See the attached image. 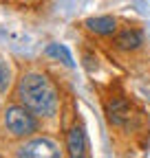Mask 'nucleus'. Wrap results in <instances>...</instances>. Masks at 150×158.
Returning <instances> with one entry per match:
<instances>
[{
	"mask_svg": "<svg viewBox=\"0 0 150 158\" xmlns=\"http://www.w3.org/2000/svg\"><path fill=\"white\" fill-rule=\"evenodd\" d=\"M15 99L35 116H53L60 106L58 90L42 73H24L18 79Z\"/></svg>",
	"mask_w": 150,
	"mask_h": 158,
	"instance_id": "1",
	"label": "nucleus"
},
{
	"mask_svg": "<svg viewBox=\"0 0 150 158\" xmlns=\"http://www.w3.org/2000/svg\"><path fill=\"white\" fill-rule=\"evenodd\" d=\"M2 125L9 132V136H13V138H31L38 132V127H40V125H38L35 114L29 108H24L22 103L20 106L13 103V106L5 108V112H2Z\"/></svg>",
	"mask_w": 150,
	"mask_h": 158,
	"instance_id": "2",
	"label": "nucleus"
},
{
	"mask_svg": "<svg viewBox=\"0 0 150 158\" xmlns=\"http://www.w3.org/2000/svg\"><path fill=\"white\" fill-rule=\"evenodd\" d=\"M106 114H108V121H110V125H115V127H133L135 123H137V118H139V114H137V110L130 106L126 99H121V97H117V99H113V101H108V106H106Z\"/></svg>",
	"mask_w": 150,
	"mask_h": 158,
	"instance_id": "3",
	"label": "nucleus"
},
{
	"mask_svg": "<svg viewBox=\"0 0 150 158\" xmlns=\"http://www.w3.org/2000/svg\"><path fill=\"white\" fill-rule=\"evenodd\" d=\"M115 46L126 51V53H135L143 46V33L137 27H126L121 31H117L115 35Z\"/></svg>",
	"mask_w": 150,
	"mask_h": 158,
	"instance_id": "4",
	"label": "nucleus"
},
{
	"mask_svg": "<svg viewBox=\"0 0 150 158\" xmlns=\"http://www.w3.org/2000/svg\"><path fill=\"white\" fill-rule=\"evenodd\" d=\"M18 156H27V158H38V156H49V158H58L60 156V149L55 143L46 141V138H35V141H29Z\"/></svg>",
	"mask_w": 150,
	"mask_h": 158,
	"instance_id": "5",
	"label": "nucleus"
},
{
	"mask_svg": "<svg viewBox=\"0 0 150 158\" xmlns=\"http://www.w3.org/2000/svg\"><path fill=\"white\" fill-rule=\"evenodd\" d=\"M84 27L95 35H115L117 33V20L113 15H95L84 20Z\"/></svg>",
	"mask_w": 150,
	"mask_h": 158,
	"instance_id": "6",
	"label": "nucleus"
},
{
	"mask_svg": "<svg viewBox=\"0 0 150 158\" xmlns=\"http://www.w3.org/2000/svg\"><path fill=\"white\" fill-rule=\"evenodd\" d=\"M66 149H68V156H77V158H82V156H86L88 152V143H86V132L82 130V125H75L71 132H68V136H66Z\"/></svg>",
	"mask_w": 150,
	"mask_h": 158,
	"instance_id": "7",
	"label": "nucleus"
},
{
	"mask_svg": "<svg viewBox=\"0 0 150 158\" xmlns=\"http://www.w3.org/2000/svg\"><path fill=\"white\" fill-rule=\"evenodd\" d=\"M46 55H51V57H55V59H60V62L66 64L68 68L75 66L73 55H71V51H68L64 44H49V46H46Z\"/></svg>",
	"mask_w": 150,
	"mask_h": 158,
	"instance_id": "8",
	"label": "nucleus"
},
{
	"mask_svg": "<svg viewBox=\"0 0 150 158\" xmlns=\"http://www.w3.org/2000/svg\"><path fill=\"white\" fill-rule=\"evenodd\" d=\"M11 84V68L5 59H0V92H5Z\"/></svg>",
	"mask_w": 150,
	"mask_h": 158,
	"instance_id": "9",
	"label": "nucleus"
}]
</instances>
